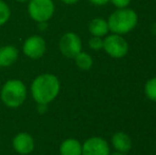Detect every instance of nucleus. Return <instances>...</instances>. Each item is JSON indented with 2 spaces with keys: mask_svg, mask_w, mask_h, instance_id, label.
<instances>
[{
  "mask_svg": "<svg viewBox=\"0 0 156 155\" xmlns=\"http://www.w3.org/2000/svg\"><path fill=\"white\" fill-rule=\"evenodd\" d=\"M61 91V82L55 75L41 73L32 81L30 93L38 105H48L58 98Z\"/></svg>",
  "mask_w": 156,
  "mask_h": 155,
  "instance_id": "f257e3e1",
  "label": "nucleus"
},
{
  "mask_svg": "<svg viewBox=\"0 0 156 155\" xmlns=\"http://www.w3.org/2000/svg\"><path fill=\"white\" fill-rule=\"evenodd\" d=\"M109 32L119 35L132 32L138 23V15L133 9H116L107 19Z\"/></svg>",
  "mask_w": 156,
  "mask_h": 155,
  "instance_id": "f03ea898",
  "label": "nucleus"
},
{
  "mask_svg": "<svg viewBox=\"0 0 156 155\" xmlns=\"http://www.w3.org/2000/svg\"><path fill=\"white\" fill-rule=\"evenodd\" d=\"M28 89L26 84L18 79H10L1 87L0 100L9 108H18L27 100Z\"/></svg>",
  "mask_w": 156,
  "mask_h": 155,
  "instance_id": "7ed1b4c3",
  "label": "nucleus"
},
{
  "mask_svg": "<svg viewBox=\"0 0 156 155\" xmlns=\"http://www.w3.org/2000/svg\"><path fill=\"white\" fill-rule=\"evenodd\" d=\"M55 4L53 0H30L28 2V14L37 23H48L53 17Z\"/></svg>",
  "mask_w": 156,
  "mask_h": 155,
  "instance_id": "20e7f679",
  "label": "nucleus"
},
{
  "mask_svg": "<svg viewBox=\"0 0 156 155\" xmlns=\"http://www.w3.org/2000/svg\"><path fill=\"white\" fill-rule=\"evenodd\" d=\"M103 50L111 58H122L129 52V44L123 35L119 34H107L103 38Z\"/></svg>",
  "mask_w": 156,
  "mask_h": 155,
  "instance_id": "39448f33",
  "label": "nucleus"
},
{
  "mask_svg": "<svg viewBox=\"0 0 156 155\" xmlns=\"http://www.w3.org/2000/svg\"><path fill=\"white\" fill-rule=\"evenodd\" d=\"M61 53L67 58H74L82 51V41L74 32H66L58 41Z\"/></svg>",
  "mask_w": 156,
  "mask_h": 155,
  "instance_id": "423d86ee",
  "label": "nucleus"
},
{
  "mask_svg": "<svg viewBox=\"0 0 156 155\" xmlns=\"http://www.w3.org/2000/svg\"><path fill=\"white\" fill-rule=\"evenodd\" d=\"M47 51V43L41 35L29 36L23 44V53L31 60L43 58Z\"/></svg>",
  "mask_w": 156,
  "mask_h": 155,
  "instance_id": "0eeeda50",
  "label": "nucleus"
},
{
  "mask_svg": "<svg viewBox=\"0 0 156 155\" xmlns=\"http://www.w3.org/2000/svg\"><path fill=\"white\" fill-rule=\"evenodd\" d=\"M109 146L104 138L94 136L82 145V155H109Z\"/></svg>",
  "mask_w": 156,
  "mask_h": 155,
  "instance_id": "6e6552de",
  "label": "nucleus"
},
{
  "mask_svg": "<svg viewBox=\"0 0 156 155\" xmlns=\"http://www.w3.org/2000/svg\"><path fill=\"white\" fill-rule=\"evenodd\" d=\"M14 151L19 155H29L35 149V139L27 132H20L14 136L12 140Z\"/></svg>",
  "mask_w": 156,
  "mask_h": 155,
  "instance_id": "1a4fd4ad",
  "label": "nucleus"
},
{
  "mask_svg": "<svg viewBox=\"0 0 156 155\" xmlns=\"http://www.w3.org/2000/svg\"><path fill=\"white\" fill-rule=\"evenodd\" d=\"M19 51L14 45H5L0 47V67H10L17 62Z\"/></svg>",
  "mask_w": 156,
  "mask_h": 155,
  "instance_id": "9d476101",
  "label": "nucleus"
},
{
  "mask_svg": "<svg viewBox=\"0 0 156 155\" xmlns=\"http://www.w3.org/2000/svg\"><path fill=\"white\" fill-rule=\"evenodd\" d=\"M112 143L116 151L125 154L132 149V146H133L131 137L124 132L115 133L112 137Z\"/></svg>",
  "mask_w": 156,
  "mask_h": 155,
  "instance_id": "9b49d317",
  "label": "nucleus"
},
{
  "mask_svg": "<svg viewBox=\"0 0 156 155\" xmlns=\"http://www.w3.org/2000/svg\"><path fill=\"white\" fill-rule=\"evenodd\" d=\"M88 31L91 36H98V37H105L109 33V28L107 20L101 17H97L89 21Z\"/></svg>",
  "mask_w": 156,
  "mask_h": 155,
  "instance_id": "f8f14e48",
  "label": "nucleus"
},
{
  "mask_svg": "<svg viewBox=\"0 0 156 155\" xmlns=\"http://www.w3.org/2000/svg\"><path fill=\"white\" fill-rule=\"evenodd\" d=\"M60 155H82V143L76 138H67L60 145Z\"/></svg>",
  "mask_w": 156,
  "mask_h": 155,
  "instance_id": "ddd939ff",
  "label": "nucleus"
},
{
  "mask_svg": "<svg viewBox=\"0 0 156 155\" xmlns=\"http://www.w3.org/2000/svg\"><path fill=\"white\" fill-rule=\"evenodd\" d=\"M73 60L76 62V65L78 66V68H80L81 70L84 71L89 70L94 65V60L91 58V55L84 51H81Z\"/></svg>",
  "mask_w": 156,
  "mask_h": 155,
  "instance_id": "4468645a",
  "label": "nucleus"
},
{
  "mask_svg": "<svg viewBox=\"0 0 156 155\" xmlns=\"http://www.w3.org/2000/svg\"><path fill=\"white\" fill-rule=\"evenodd\" d=\"M144 93L149 100L156 102V77L147 81L144 85Z\"/></svg>",
  "mask_w": 156,
  "mask_h": 155,
  "instance_id": "2eb2a0df",
  "label": "nucleus"
},
{
  "mask_svg": "<svg viewBox=\"0 0 156 155\" xmlns=\"http://www.w3.org/2000/svg\"><path fill=\"white\" fill-rule=\"evenodd\" d=\"M11 9L9 4L3 0H0V26H4L11 18Z\"/></svg>",
  "mask_w": 156,
  "mask_h": 155,
  "instance_id": "dca6fc26",
  "label": "nucleus"
},
{
  "mask_svg": "<svg viewBox=\"0 0 156 155\" xmlns=\"http://www.w3.org/2000/svg\"><path fill=\"white\" fill-rule=\"evenodd\" d=\"M88 46L90 49L94 51L103 49V37H98V36H91L88 41Z\"/></svg>",
  "mask_w": 156,
  "mask_h": 155,
  "instance_id": "f3484780",
  "label": "nucleus"
},
{
  "mask_svg": "<svg viewBox=\"0 0 156 155\" xmlns=\"http://www.w3.org/2000/svg\"><path fill=\"white\" fill-rule=\"evenodd\" d=\"M109 2L116 9H124V8H129L132 0H109Z\"/></svg>",
  "mask_w": 156,
  "mask_h": 155,
  "instance_id": "a211bd4d",
  "label": "nucleus"
},
{
  "mask_svg": "<svg viewBox=\"0 0 156 155\" xmlns=\"http://www.w3.org/2000/svg\"><path fill=\"white\" fill-rule=\"evenodd\" d=\"M88 1L96 6H103L106 5L107 3H109V0H88Z\"/></svg>",
  "mask_w": 156,
  "mask_h": 155,
  "instance_id": "6ab92c4d",
  "label": "nucleus"
},
{
  "mask_svg": "<svg viewBox=\"0 0 156 155\" xmlns=\"http://www.w3.org/2000/svg\"><path fill=\"white\" fill-rule=\"evenodd\" d=\"M64 4H67V5H73V4L78 3L80 0H61Z\"/></svg>",
  "mask_w": 156,
  "mask_h": 155,
  "instance_id": "aec40b11",
  "label": "nucleus"
},
{
  "mask_svg": "<svg viewBox=\"0 0 156 155\" xmlns=\"http://www.w3.org/2000/svg\"><path fill=\"white\" fill-rule=\"evenodd\" d=\"M17 2H20V3H26V2H29L30 0H15Z\"/></svg>",
  "mask_w": 156,
  "mask_h": 155,
  "instance_id": "412c9836",
  "label": "nucleus"
},
{
  "mask_svg": "<svg viewBox=\"0 0 156 155\" xmlns=\"http://www.w3.org/2000/svg\"><path fill=\"white\" fill-rule=\"evenodd\" d=\"M109 155H126V154H125V153H120V152H115V153L109 154Z\"/></svg>",
  "mask_w": 156,
  "mask_h": 155,
  "instance_id": "4be33fe9",
  "label": "nucleus"
}]
</instances>
